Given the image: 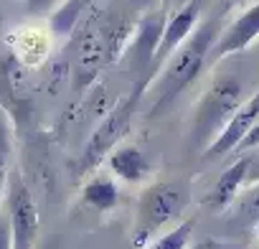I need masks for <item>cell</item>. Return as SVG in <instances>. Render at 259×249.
Listing matches in <instances>:
<instances>
[{
	"instance_id": "1",
	"label": "cell",
	"mask_w": 259,
	"mask_h": 249,
	"mask_svg": "<svg viewBox=\"0 0 259 249\" xmlns=\"http://www.w3.org/2000/svg\"><path fill=\"white\" fill-rule=\"evenodd\" d=\"M221 36V18L219 13L208 16L203 23L196 26V31L165 59L163 71L150 81L148 87V117L163 114L203 71V66L211 61V51Z\"/></svg>"
},
{
	"instance_id": "2",
	"label": "cell",
	"mask_w": 259,
	"mask_h": 249,
	"mask_svg": "<svg viewBox=\"0 0 259 249\" xmlns=\"http://www.w3.org/2000/svg\"><path fill=\"white\" fill-rule=\"evenodd\" d=\"M241 102H244V79L234 71H219L193 107L191 145L196 150H206L221 135V130L229 124Z\"/></svg>"
},
{
	"instance_id": "3",
	"label": "cell",
	"mask_w": 259,
	"mask_h": 249,
	"mask_svg": "<svg viewBox=\"0 0 259 249\" xmlns=\"http://www.w3.org/2000/svg\"><path fill=\"white\" fill-rule=\"evenodd\" d=\"M191 203V188L186 181H155L150 183L138 203L133 221V246L145 249L155 236L168 231Z\"/></svg>"
},
{
	"instance_id": "4",
	"label": "cell",
	"mask_w": 259,
	"mask_h": 249,
	"mask_svg": "<svg viewBox=\"0 0 259 249\" xmlns=\"http://www.w3.org/2000/svg\"><path fill=\"white\" fill-rule=\"evenodd\" d=\"M148 87H150V79H138L133 92L127 97H122L94 128V133L89 135L81 155H79V176H92L107 158L109 153L122 145V138L130 133V124H133V117L138 114V107L140 102L145 99L148 94Z\"/></svg>"
},
{
	"instance_id": "5",
	"label": "cell",
	"mask_w": 259,
	"mask_h": 249,
	"mask_svg": "<svg viewBox=\"0 0 259 249\" xmlns=\"http://www.w3.org/2000/svg\"><path fill=\"white\" fill-rule=\"evenodd\" d=\"M124 46V36L117 31V26L112 21L99 18V23H89L81 33L79 49H76V76H74V87L76 89H87L97 74L109 66Z\"/></svg>"
},
{
	"instance_id": "6",
	"label": "cell",
	"mask_w": 259,
	"mask_h": 249,
	"mask_svg": "<svg viewBox=\"0 0 259 249\" xmlns=\"http://www.w3.org/2000/svg\"><path fill=\"white\" fill-rule=\"evenodd\" d=\"M3 209H6L8 221H11L13 249H36L38 231H41V214H38L36 196H33L31 186L26 183L23 173L18 171V165H16L11 181H8Z\"/></svg>"
},
{
	"instance_id": "7",
	"label": "cell",
	"mask_w": 259,
	"mask_h": 249,
	"mask_svg": "<svg viewBox=\"0 0 259 249\" xmlns=\"http://www.w3.org/2000/svg\"><path fill=\"white\" fill-rule=\"evenodd\" d=\"M54 31L51 26H38V23H26L21 28H16L8 36V49L11 56L26 66V69H36L41 64H46V59L51 56V46H54Z\"/></svg>"
},
{
	"instance_id": "8",
	"label": "cell",
	"mask_w": 259,
	"mask_h": 249,
	"mask_svg": "<svg viewBox=\"0 0 259 249\" xmlns=\"http://www.w3.org/2000/svg\"><path fill=\"white\" fill-rule=\"evenodd\" d=\"M256 119H259V87L254 89L251 97H246L241 102V107L234 112V117L229 119V124L221 130V135L203 150V155L213 160V158H224L229 153H236L239 145H241V140L249 135V130L256 124Z\"/></svg>"
},
{
	"instance_id": "9",
	"label": "cell",
	"mask_w": 259,
	"mask_h": 249,
	"mask_svg": "<svg viewBox=\"0 0 259 249\" xmlns=\"http://www.w3.org/2000/svg\"><path fill=\"white\" fill-rule=\"evenodd\" d=\"M256 38H259V0L229 21V26L221 31V36L211 51V61H221L226 56L246 51Z\"/></svg>"
},
{
	"instance_id": "10",
	"label": "cell",
	"mask_w": 259,
	"mask_h": 249,
	"mask_svg": "<svg viewBox=\"0 0 259 249\" xmlns=\"http://www.w3.org/2000/svg\"><path fill=\"white\" fill-rule=\"evenodd\" d=\"M198 13H201V0H188V3H183L165 21V31H163L160 44H158V51H155V69H160V64H165V59L196 31Z\"/></svg>"
},
{
	"instance_id": "11",
	"label": "cell",
	"mask_w": 259,
	"mask_h": 249,
	"mask_svg": "<svg viewBox=\"0 0 259 249\" xmlns=\"http://www.w3.org/2000/svg\"><path fill=\"white\" fill-rule=\"evenodd\" d=\"M251 163H254V150L246 153L244 158H239L229 171L221 173V178L213 183V188H211L208 196H206V206H208L211 211H224V209H229V206L239 198L241 188L249 183Z\"/></svg>"
},
{
	"instance_id": "12",
	"label": "cell",
	"mask_w": 259,
	"mask_h": 249,
	"mask_svg": "<svg viewBox=\"0 0 259 249\" xmlns=\"http://www.w3.org/2000/svg\"><path fill=\"white\" fill-rule=\"evenodd\" d=\"M104 163L109 165V173L117 181L127 183V186H138V183H143L150 176V160L135 145H124V143L117 145Z\"/></svg>"
},
{
	"instance_id": "13",
	"label": "cell",
	"mask_w": 259,
	"mask_h": 249,
	"mask_svg": "<svg viewBox=\"0 0 259 249\" xmlns=\"http://www.w3.org/2000/svg\"><path fill=\"white\" fill-rule=\"evenodd\" d=\"M81 201L94 211H112L119 203V186L114 183V178L94 173L81 188Z\"/></svg>"
},
{
	"instance_id": "14",
	"label": "cell",
	"mask_w": 259,
	"mask_h": 249,
	"mask_svg": "<svg viewBox=\"0 0 259 249\" xmlns=\"http://www.w3.org/2000/svg\"><path fill=\"white\" fill-rule=\"evenodd\" d=\"M16 171V140H13V124L8 112L0 107V209L8 191V181Z\"/></svg>"
},
{
	"instance_id": "15",
	"label": "cell",
	"mask_w": 259,
	"mask_h": 249,
	"mask_svg": "<svg viewBox=\"0 0 259 249\" xmlns=\"http://www.w3.org/2000/svg\"><path fill=\"white\" fill-rule=\"evenodd\" d=\"M97 0H64V3L51 13L49 26L56 36H71L79 26V21L94 8Z\"/></svg>"
},
{
	"instance_id": "16",
	"label": "cell",
	"mask_w": 259,
	"mask_h": 249,
	"mask_svg": "<svg viewBox=\"0 0 259 249\" xmlns=\"http://www.w3.org/2000/svg\"><path fill=\"white\" fill-rule=\"evenodd\" d=\"M193 236V221H178L160 236H155L145 249H188Z\"/></svg>"
},
{
	"instance_id": "17",
	"label": "cell",
	"mask_w": 259,
	"mask_h": 249,
	"mask_svg": "<svg viewBox=\"0 0 259 249\" xmlns=\"http://www.w3.org/2000/svg\"><path fill=\"white\" fill-rule=\"evenodd\" d=\"M64 0H26V8L33 16H44V13H54Z\"/></svg>"
},
{
	"instance_id": "18",
	"label": "cell",
	"mask_w": 259,
	"mask_h": 249,
	"mask_svg": "<svg viewBox=\"0 0 259 249\" xmlns=\"http://www.w3.org/2000/svg\"><path fill=\"white\" fill-rule=\"evenodd\" d=\"M188 249H239V244L226 241V239H216V236H203L201 241H196Z\"/></svg>"
},
{
	"instance_id": "19",
	"label": "cell",
	"mask_w": 259,
	"mask_h": 249,
	"mask_svg": "<svg viewBox=\"0 0 259 249\" xmlns=\"http://www.w3.org/2000/svg\"><path fill=\"white\" fill-rule=\"evenodd\" d=\"M0 249H13V231L6 209H0Z\"/></svg>"
},
{
	"instance_id": "20",
	"label": "cell",
	"mask_w": 259,
	"mask_h": 249,
	"mask_svg": "<svg viewBox=\"0 0 259 249\" xmlns=\"http://www.w3.org/2000/svg\"><path fill=\"white\" fill-rule=\"evenodd\" d=\"M259 148V119H256V124L249 130V135L241 140V145H239V153H251V150H256Z\"/></svg>"
},
{
	"instance_id": "21",
	"label": "cell",
	"mask_w": 259,
	"mask_h": 249,
	"mask_svg": "<svg viewBox=\"0 0 259 249\" xmlns=\"http://www.w3.org/2000/svg\"><path fill=\"white\" fill-rule=\"evenodd\" d=\"M36 249H64V246H61V236H56V234H54V236H46L44 241L36 244Z\"/></svg>"
},
{
	"instance_id": "22",
	"label": "cell",
	"mask_w": 259,
	"mask_h": 249,
	"mask_svg": "<svg viewBox=\"0 0 259 249\" xmlns=\"http://www.w3.org/2000/svg\"><path fill=\"white\" fill-rule=\"evenodd\" d=\"M259 183V153H254V163H251V171H249V183L246 186H254Z\"/></svg>"
}]
</instances>
